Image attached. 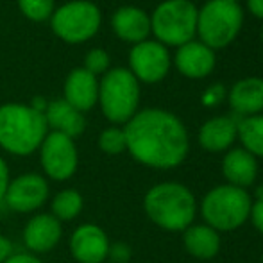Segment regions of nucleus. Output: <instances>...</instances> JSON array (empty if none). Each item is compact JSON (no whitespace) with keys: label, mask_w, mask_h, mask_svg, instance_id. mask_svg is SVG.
I'll list each match as a JSON object with an SVG mask.
<instances>
[{"label":"nucleus","mask_w":263,"mask_h":263,"mask_svg":"<svg viewBox=\"0 0 263 263\" xmlns=\"http://www.w3.org/2000/svg\"><path fill=\"white\" fill-rule=\"evenodd\" d=\"M99 149L106 154H120L127 151V143H125L124 129L118 127H107L99 135Z\"/></svg>","instance_id":"b1692460"},{"label":"nucleus","mask_w":263,"mask_h":263,"mask_svg":"<svg viewBox=\"0 0 263 263\" xmlns=\"http://www.w3.org/2000/svg\"><path fill=\"white\" fill-rule=\"evenodd\" d=\"M222 170H224V176L228 177L229 183H233V186L243 188L249 186L254 181L258 165L253 154L247 153L246 149H233L226 154Z\"/></svg>","instance_id":"aec40b11"},{"label":"nucleus","mask_w":263,"mask_h":263,"mask_svg":"<svg viewBox=\"0 0 263 263\" xmlns=\"http://www.w3.org/2000/svg\"><path fill=\"white\" fill-rule=\"evenodd\" d=\"M99 102L102 113L113 124H127L140 104V83L129 68L107 70L99 83Z\"/></svg>","instance_id":"39448f33"},{"label":"nucleus","mask_w":263,"mask_h":263,"mask_svg":"<svg viewBox=\"0 0 263 263\" xmlns=\"http://www.w3.org/2000/svg\"><path fill=\"white\" fill-rule=\"evenodd\" d=\"M143 208L147 217L159 228L181 231L194 220L195 199L183 184L161 183L147 192Z\"/></svg>","instance_id":"7ed1b4c3"},{"label":"nucleus","mask_w":263,"mask_h":263,"mask_svg":"<svg viewBox=\"0 0 263 263\" xmlns=\"http://www.w3.org/2000/svg\"><path fill=\"white\" fill-rule=\"evenodd\" d=\"M109 240L104 229L95 224H83L70 236V253L79 263H104L109 251Z\"/></svg>","instance_id":"f8f14e48"},{"label":"nucleus","mask_w":263,"mask_h":263,"mask_svg":"<svg viewBox=\"0 0 263 263\" xmlns=\"http://www.w3.org/2000/svg\"><path fill=\"white\" fill-rule=\"evenodd\" d=\"M125 143L131 156L153 168H172L188 154V133L174 113L158 107L142 109L125 124Z\"/></svg>","instance_id":"f257e3e1"},{"label":"nucleus","mask_w":263,"mask_h":263,"mask_svg":"<svg viewBox=\"0 0 263 263\" xmlns=\"http://www.w3.org/2000/svg\"><path fill=\"white\" fill-rule=\"evenodd\" d=\"M13 254V243L9 238H6L4 235H0V263H4L7 258Z\"/></svg>","instance_id":"2f4dec72"},{"label":"nucleus","mask_w":263,"mask_h":263,"mask_svg":"<svg viewBox=\"0 0 263 263\" xmlns=\"http://www.w3.org/2000/svg\"><path fill=\"white\" fill-rule=\"evenodd\" d=\"M40 161L45 176L50 179L68 181L77 172L79 154L72 138L52 131L40 145Z\"/></svg>","instance_id":"1a4fd4ad"},{"label":"nucleus","mask_w":263,"mask_h":263,"mask_svg":"<svg viewBox=\"0 0 263 263\" xmlns=\"http://www.w3.org/2000/svg\"><path fill=\"white\" fill-rule=\"evenodd\" d=\"M45 115L25 104L0 106V147L14 156H29L49 135Z\"/></svg>","instance_id":"f03ea898"},{"label":"nucleus","mask_w":263,"mask_h":263,"mask_svg":"<svg viewBox=\"0 0 263 263\" xmlns=\"http://www.w3.org/2000/svg\"><path fill=\"white\" fill-rule=\"evenodd\" d=\"M107 258H111L113 263H127L131 260V247L124 242L113 243V246H109V251H107Z\"/></svg>","instance_id":"bb28decb"},{"label":"nucleus","mask_w":263,"mask_h":263,"mask_svg":"<svg viewBox=\"0 0 263 263\" xmlns=\"http://www.w3.org/2000/svg\"><path fill=\"white\" fill-rule=\"evenodd\" d=\"M4 263H43V261L32 253H16V254H11Z\"/></svg>","instance_id":"c85d7f7f"},{"label":"nucleus","mask_w":263,"mask_h":263,"mask_svg":"<svg viewBox=\"0 0 263 263\" xmlns=\"http://www.w3.org/2000/svg\"><path fill=\"white\" fill-rule=\"evenodd\" d=\"M111 27L115 34L127 43H142L151 34V16L136 6L118 7L111 16Z\"/></svg>","instance_id":"2eb2a0df"},{"label":"nucleus","mask_w":263,"mask_h":263,"mask_svg":"<svg viewBox=\"0 0 263 263\" xmlns=\"http://www.w3.org/2000/svg\"><path fill=\"white\" fill-rule=\"evenodd\" d=\"M172 65V58L165 45L156 40H145L133 45L129 52V72L138 79V83L154 84L166 77Z\"/></svg>","instance_id":"9d476101"},{"label":"nucleus","mask_w":263,"mask_h":263,"mask_svg":"<svg viewBox=\"0 0 263 263\" xmlns=\"http://www.w3.org/2000/svg\"><path fill=\"white\" fill-rule=\"evenodd\" d=\"M243 25V9L233 0H208L197 11L199 42L211 50L224 49L238 38Z\"/></svg>","instance_id":"20e7f679"},{"label":"nucleus","mask_w":263,"mask_h":263,"mask_svg":"<svg viewBox=\"0 0 263 263\" xmlns=\"http://www.w3.org/2000/svg\"><path fill=\"white\" fill-rule=\"evenodd\" d=\"M20 11L32 22H43L52 16L54 0H18Z\"/></svg>","instance_id":"393cba45"},{"label":"nucleus","mask_w":263,"mask_h":263,"mask_svg":"<svg viewBox=\"0 0 263 263\" xmlns=\"http://www.w3.org/2000/svg\"><path fill=\"white\" fill-rule=\"evenodd\" d=\"M251 215H253L254 226L263 233V199L261 201H256L254 206H251Z\"/></svg>","instance_id":"7c9ffc66"},{"label":"nucleus","mask_w":263,"mask_h":263,"mask_svg":"<svg viewBox=\"0 0 263 263\" xmlns=\"http://www.w3.org/2000/svg\"><path fill=\"white\" fill-rule=\"evenodd\" d=\"M90 73H93L95 77L99 73H106L109 68V54L104 49H91L84 58V66Z\"/></svg>","instance_id":"a878e982"},{"label":"nucleus","mask_w":263,"mask_h":263,"mask_svg":"<svg viewBox=\"0 0 263 263\" xmlns=\"http://www.w3.org/2000/svg\"><path fill=\"white\" fill-rule=\"evenodd\" d=\"M233 2H238L240 4V0H233Z\"/></svg>","instance_id":"c9c22d12"},{"label":"nucleus","mask_w":263,"mask_h":263,"mask_svg":"<svg viewBox=\"0 0 263 263\" xmlns=\"http://www.w3.org/2000/svg\"><path fill=\"white\" fill-rule=\"evenodd\" d=\"M236 135L240 136L247 153L263 158V115L240 118Z\"/></svg>","instance_id":"4be33fe9"},{"label":"nucleus","mask_w":263,"mask_h":263,"mask_svg":"<svg viewBox=\"0 0 263 263\" xmlns=\"http://www.w3.org/2000/svg\"><path fill=\"white\" fill-rule=\"evenodd\" d=\"M261 43H263V27H261Z\"/></svg>","instance_id":"f704fd0d"},{"label":"nucleus","mask_w":263,"mask_h":263,"mask_svg":"<svg viewBox=\"0 0 263 263\" xmlns=\"http://www.w3.org/2000/svg\"><path fill=\"white\" fill-rule=\"evenodd\" d=\"M251 197L238 186H217L202 201V215L210 228L231 231L242 226L251 215Z\"/></svg>","instance_id":"0eeeda50"},{"label":"nucleus","mask_w":263,"mask_h":263,"mask_svg":"<svg viewBox=\"0 0 263 263\" xmlns=\"http://www.w3.org/2000/svg\"><path fill=\"white\" fill-rule=\"evenodd\" d=\"M224 97H226V88L222 84H213V86H210L202 93V102L206 106H217L224 101Z\"/></svg>","instance_id":"cd10ccee"},{"label":"nucleus","mask_w":263,"mask_h":263,"mask_svg":"<svg viewBox=\"0 0 263 263\" xmlns=\"http://www.w3.org/2000/svg\"><path fill=\"white\" fill-rule=\"evenodd\" d=\"M174 65L188 79H204L213 72L217 65V55L202 42H192L177 47L174 54Z\"/></svg>","instance_id":"ddd939ff"},{"label":"nucleus","mask_w":263,"mask_h":263,"mask_svg":"<svg viewBox=\"0 0 263 263\" xmlns=\"http://www.w3.org/2000/svg\"><path fill=\"white\" fill-rule=\"evenodd\" d=\"M238 120L233 115V117H215L204 122L199 131V143L202 145V149L220 153L231 147L238 133Z\"/></svg>","instance_id":"6ab92c4d"},{"label":"nucleus","mask_w":263,"mask_h":263,"mask_svg":"<svg viewBox=\"0 0 263 263\" xmlns=\"http://www.w3.org/2000/svg\"><path fill=\"white\" fill-rule=\"evenodd\" d=\"M233 115L238 118L254 117L263 111V77H243L228 93Z\"/></svg>","instance_id":"dca6fc26"},{"label":"nucleus","mask_w":263,"mask_h":263,"mask_svg":"<svg viewBox=\"0 0 263 263\" xmlns=\"http://www.w3.org/2000/svg\"><path fill=\"white\" fill-rule=\"evenodd\" d=\"M84 206V199L83 195L79 194L73 188H66V190H61L59 194H55V197L52 199V217L58 218L59 222H70L76 217H79L81 211H83Z\"/></svg>","instance_id":"5701e85b"},{"label":"nucleus","mask_w":263,"mask_h":263,"mask_svg":"<svg viewBox=\"0 0 263 263\" xmlns=\"http://www.w3.org/2000/svg\"><path fill=\"white\" fill-rule=\"evenodd\" d=\"M49 199V183L40 174H22L9 181L4 202L18 213H31L40 210Z\"/></svg>","instance_id":"9b49d317"},{"label":"nucleus","mask_w":263,"mask_h":263,"mask_svg":"<svg viewBox=\"0 0 263 263\" xmlns=\"http://www.w3.org/2000/svg\"><path fill=\"white\" fill-rule=\"evenodd\" d=\"M65 101L77 111L91 109L99 102V81L86 68H76L65 81Z\"/></svg>","instance_id":"f3484780"},{"label":"nucleus","mask_w":263,"mask_h":263,"mask_svg":"<svg viewBox=\"0 0 263 263\" xmlns=\"http://www.w3.org/2000/svg\"><path fill=\"white\" fill-rule=\"evenodd\" d=\"M47 127H50L54 133L68 136V138H77L86 129V118L81 111H77L73 106H70L65 99H58L47 104L45 109Z\"/></svg>","instance_id":"a211bd4d"},{"label":"nucleus","mask_w":263,"mask_h":263,"mask_svg":"<svg viewBox=\"0 0 263 263\" xmlns=\"http://www.w3.org/2000/svg\"><path fill=\"white\" fill-rule=\"evenodd\" d=\"M101 9L88 0H73L52 13V31L66 43H84L101 27Z\"/></svg>","instance_id":"6e6552de"},{"label":"nucleus","mask_w":263,"mask_h":263,"mask_svg":"<svg viewBox=\"0 0 263 263\" xmlns=\"http://www.w3.org/2000/svg\"><path fill=\"white\" fill-rule=\"evenodd\" d=\"M184 246L192 256L210 260L220 249V236L210 226H194L184 233Z\"/></svg>","instance_id":"412c9836"},{"label":"nucleus","mask_w":263,"mask_h":263,"mask_svg":"<svg viewBox=\"0 0 263 263\" xmlns=\"http://www.w3.org/2000/svg\"><path fill=\"white\" fill-rule=\"evenodd\" d=\"M199 7L192 0H165L151 16V32L165 47H181L197 34Z\"/></svg>","instance_id":"423d86ee"},{"label":"nucleus","mask_w":263,"mask_h":263,"mask_svg":"<svg viewBox=\"0 0 263 263\" xmlns=\"http://www.w3.org/2000/svg\"><path fill=\"white\" fill-rule=\"evenodd\" d=\"M261 199H263V186L258 190V201H261Z\"/></svg>","instance_id":"72a5a7b5"},{"label":"nucleus","mask_w":263,"mask_h":263,"mask_svg":"<svg viewBox=\"0 0 263 263\" xmlns=\"http://www.w3.org/2000/svg\"><path fill=\"white\" fill-rule=\"evenodd\" d=\"M247 2V9L253 16L263 20V0H246Z\"/></svg>","instance_id":"473e14b6"},{"label":"nucleus","mask_w":263,"mask_h":263,"mask_svg":"<svg viewBox=\"0 0 263 263\" xmlns=\"http://www.w3.org/2000/svg\"><path fill=\"white\" fill-rule=\"evenodd\" d=\"M9 168H7L6 161L0 158V201H4V195H6V190L9 186Z\"/></svg>","instance_id":"c756f323"},{"label":"nucleus","mask_w":263,"mask_h":263,"mask_svg":"<svg viewBox=\"0 0 263 263\" xmlns=\"http://www.w3.org/2000/svg\"><path fill=\"white\" fill-rule=\"evenodd\" d=\"M63 235L61 222L50 213L34 215L24 228V243L32 254L52 251Z\"/></svg>","instance_id":"4468645a"}]
</instances>
